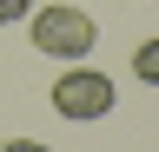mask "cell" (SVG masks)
Returning a JSON list of instances; mask_svg holds the SVG:
<instances>
[{
    "mask_svg": "<svg viewBox=\"0 0 159 152\" xmlns=\"http://www.w3.org/2000/svg\"><path fill=\"white\" fill-rule=\"evenodd\" d=\"M119 106V86H113V73H99V66H66L53 80V112L60 119H73V126H93V119H106V112Z\"/></svg>",
    "mask_w": 159,
    "mask_h": 152,
    "instance_id": "7a4b0ae2",
    "label": "cell"
},
{
    "mask_svg": "<svg viewBox=\"0 0 159 152\" xmlns=\"http://www.w3.org/2000/svg\"><path fill=\"white\" fill-rule=\"evenodd\" d=\"M0 152H53V145H40V139H7Z\"/></svg>",
    "mask_w": 159,
    "mask_h": 152,
    "instance_id": "5b68a950",
    "label": "cell"
},
{
    "mask_svg": "<svg viewBox=\"0 0 159 152\" xmlns=\"http://www.w3.org/2000/svg\"><path fill=\"white\" fill-rule=\"evenodd\" d=\"M33 13V0H0V27H13V20H27Z\"/></svg>",
    "mask_w": 159,
    "mask_h": 152,
    "instance_id": "277c9868",
    "label": "cell"
},
{
    "mask_svg": "<svg viewBox=\"0 0 159 152\" xmlns=\"http://www.w3.org/2000/svg\"><path fill=\"white\" fill-rule=\"evenodd\" d=\"M133 73H139L146 86H159V33H152V40H139V46H133Z\"/></svg>",
    "mask_w": 159,
    "mask_h": 152,
    "instance_id": "3957f363",
    "label": "cell"
},
{
    "mask_svg": "<svg viewBox=\"0 0 159 152\" xmlns=\"http://www.w3.org/2000/svg\"><path fill=\"white\" fill-rule=\"evenodd\" d=\"M27 40L47 60H86L93 40H99V27H93L86 7H33L27 13Z\"/></svg>",
    "mask_w": 159,
    "mask_h": 152,
    "instance_id": "6da1fadb",
    "label": "cell"
}]
</instances>
